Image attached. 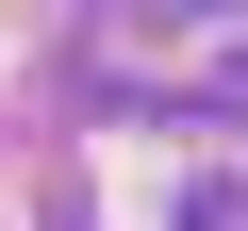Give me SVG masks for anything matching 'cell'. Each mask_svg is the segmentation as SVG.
Wrapping results in <instances>:
<instances>
[{
    "label": "cell",
    "instance_id": "1",
    "mask_svg": "<svg viewBox=\"0 0 248 231\" xmlns=\"http://www.w3.org/2000/svg\"><path fill=\"white\" fill-rule=\"evenodd\" d=\"M182 231H248V198H199V215H182Z\"/></svg>",
    "mask_w": 248,
    "mask_h": 231
}]
</instances>
